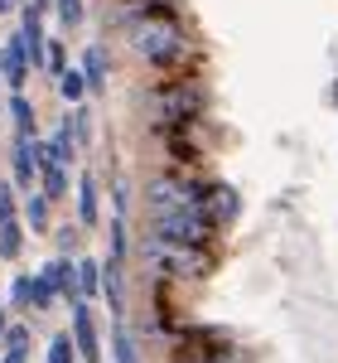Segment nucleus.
<instances>
[{
  "mask_svg": "<svg viewBox=\"0 0 338 363\" xmlns=\"http://www.w3.org/2000/svg\"><path fill=\"white\" fill-rule=\"evenodd\" d=\"M198 116H203V92L189 78L165 83L155 92V126H194Z\"/></svg>",
  "mask_w": 338,
  "mask_h": 363,
  "instance_id": "nucleus-3",
  "label": "nucleus"
},
{
  "mask_svg": "<svg viewBox=\"0 0 338 363\" xmlns=\"http://www.w3.org/2000/svg\"><path fill=\"white\" fill-rule=\"evenodd\" d=\"M49 363H73V339L58 335L54 344H49Z\"/></svg>",
  "mask_w": 338,
  "mask_h": 363,
  "instance_id": "nucleus-21",
  "label": "nucleus"
},
{
  "mask_svg": "<svg viewBox=\"0 0 338 363\" xmlns=\"http://www.w3.org/2000/svg\"><path fill=\"white\" fill-rule=\"evenodd\" d=\"M334 92H338V87H334Z\"/></svg>",
  "mask_w": 338,
  "mask_h": 363,
  "instance_id": "nucleus-30",
  "label": "nucleus"
},
{
  "mask_svg": "<svg viewBox=\"0 0 338 363\" xmlns=\"http://www.w3.org/2000/svg\"><path fill=\"white\" fill-rule=\"evenodd\" d=\"M121 257H126V223L112 218V262H121Z\"/></svg>",
  "mask_w": 338,
  "mask_h": 363,
  "instance_id": "nucleus-23",
  "label": "nucleus"
},
{
  "mask_svg": "<svg viewBox=\"0 0 338 363\" xmlns=\"http://www.w3.org/2000/svg\"><path fill=\"white\" fill-rule=\"evenodd\" d=\"M54 281H49V272H39V277H34V310H44V306H54Z\"/></svg>",
  "mask_w": 338,
  "mask_h": 363,
  "instance_id": "nucleus-17",
  "label": "nucleus"
},
{
  "mask_svg": "<svg viewBox=\"0 0 338 363\" xmlns=\"http://www.w3.org/2000/svg\"><path fill=\"white\" fill-rule=\"evenodd\" d=\"M160 136L169 140V150H174L179 160H194L198 155V131L194 126H160Z\"/></svg>",
  "mask_w": 338,
  "mask_h": 363,
  "instance_id": "nucleus-7",
  "label": "nucleus"
},
{
  "mask_svg": "<svg viewBox=\"0 0 338 363\" xmlns=\"http://www.w3.org/2000/svg\"><path fill=\"white\" fill-rule=\"evenodd\" d=\"M78 218H83V223H97V179H92V174L78 184Z\"/></svg>",
  "mask_w": 338,
  "mask_h": 363,
  "instance_id": "nucleus-10",
  "label": "nucleus"
},
{
  "mask_svg": "<svg viewBox=\"0 0 338 363\" xmlns=\"http://www.w3.org/2000/svg\"><path fill=\"white\" fill-rule=\"evenodd\" d=\"M107 306H112V310L126 306V301H121V262H112V267H107Z\"/></svg>",
  "mask_w": 338,
  "mask_h": 363,
  "instance_id": "nucleus-18",
  "label": "nucleus"
},
{
  "mask_svg": "<svg viewBox=\"0 0 338 363\" xmlns=\"http://www.w3.org/2000/svg\"><path fill=\"white\" fill-rule=\"evenodd\" d=\"M73 272H78V281H73V286H78V301H87V296H97V267H92V262H83V267H73Z\"/></svg>",
  "mask_w": 338,
  "mask_h": 363,
  "instance_id": "nucleus-14",
  "label": "nucleus"
},
{
  "mask_svg": "<svg viewBox=\"0 0 338 363\" xmlns=\"http://www.w3.org/2000/svg\"><path fill=\"white\" fill-rule=\"evenodd\" d=\"M112 349H116V363H141V359H136V344H131L126 335H116Z\"/></svg>",
  "mask_w": 338,
  "mask_h": 363,
  "instance_id": "nucleus-24",
  "label": "nucleus"
},
{
  "mask_svg": "<svg viewBox=\"0 0 338 363\" xmlns=\"http://www.w3.org/2000/svg\"><path fill=\"white\" fill-rule=\"evenodd\" d=\"M39 169H44V199L68 194V174H63V165H39Z\"/></svg>",
  "mask_w": 338,
  "mask_h": 363,
  "instance_id": "nucleus-13",
  "label": "nucleus"
},
{
  "mask_svg": "<svg viewBox=\"0 0 338 363\" xmlns=\"http://www.w3.org/2000/svg\"><path fill=\"white\" fill-rule=\"evenodd\" d=\"M0 335H5V310H0Z\"/></svg>",
  "mask_w": 338,
  "mask_h": 363,
  "instance_id": "nucleus-29",
  "label": "nucleus"
},
{
  "mask_svg": "<svg viewBox=\"0 0 338 363\" xmlns=\"http://www.w3.org/2000/svg\"><path fill=\"white\" fill-rule=\"evenodd\" d=\"M34 136H20L15 140V179L20 184H34V169H39V155H34Z\"/></svg>",
  "mask_w": 338,
  "mask_h": 363,
  "instance_id": "nucleus-9",
  "label": "nucleus"
},
{
  "mask_svg": "<svg viewBox=\"0 0 338 363\" xmlns=\"http://www.w3.org/2000/svg\"><path fill=\"white\" fill-rule=\"evenodd\" d=\"M10 116H15V131L20 136H34V107H29V97H10Z\"/></svg>",
  "mask_w": 338,
  "mask_h": 363,
  "instance_id": "nucleus-11",
  "label": "nucleus"
},
{
  "mask_svg": "<svg viewBox=\"0 0 338 363\" xmlns=\"http://www.w3.org/2000/svg\"><path fill=\"white\" fill-rule=\"evenodd\" d=\"M10 5H15V0H0V10H10Z\"/></svg>",
  "mask_w": 338,
  "mask_h": 363,
  "instance_id": "nucleus-28",
  "label": "nucleus"
},
{
  "mask_svg": "<svg viewBox=\"0 0 338 363\" xmlns=\"http://www.w3.org/2000/svg\"><path fill=\"white\" fill-rule=\"evenodd\" d=\"M0 363H25V354H5V359H0Z\"/></svg>",
  "mask_w": 338,
  "mask_h": 363,
  "instance_id": "nucleus-27",
  "label": "nucleus"
},
{
  "mask_svg": "<svg viewBox=\"0 0 338 363\" xmlns=\"http://www.w3.org/2000/svg\"><path fill=\"white\" fill-rule=\"evenodd\" d=\"M58 5V20H63V25H78V20H83V0H54Z\"/></svg>",
  "mask_w": 338,
  "mask_h": 363,
  "instance_id": "nucleus-22",
  "label": "nucleus"
},
{
  "mask_svg": "<svg viewBox=\"0 0 338 363\" xmlns=\"http://www.w3.org/2000/svg\"><path fill=\"white\" fill-rule=\"evenodd\" d=\"M145 257L160 262L165 272H174V277H208V272H213V257H208V252L169 247V242H150V238H145Z\"/></svg>",
  "mask_w": 338,
  "mask_h": 363,
  "instance_id": "nucleus-4",
  "label": "nucleus"
},
{
  "mask_svg": "<svg viewBox=\"0 0 338 363\" xmlns=\"http://www.w3.org/2000/svg\"><path fill=\"white\" fill-rule=\"evenodd\" d=\"M73 339H78V354H83L87 363H97L102 344H97V330H92V315H87V306H83V301L73 306Z\"/></svg>",
  "mask_w": 338,
  "mask_h": 363,
  "instance_id": "nucleus-6",
  "label": "nucleus"
},
{
  "mask_svg": "<svg viewBox=\"0 0 338 363\" xmlns=\"http://www.w3.org/2000/svg\"><path fill=\"white\" fill-rule=\"evenodd\" d=\"M25 223L34 228V233H44V228H49V199H44V194H29V203H25Z\"/></svg>",
  "mask_w": 338,
  "mask_h": 363,
  "instance_id": "nucleus-12",
  "label": "nucleus"
},
{
  "mask_svg": "<svg viewBox=\"0 0 338 363\" xmlns=\"http://www.w3.org/2000/svg\"><path fill=\"white\" fill-rule=\"evenodd\" d=\"M198 199H203V184H194V179H174V174H160V179L150 184V203H155V213L198 208Z\"/></svg>",
  "mask_w": 338,
  "mask_h": 363,
  "instance_id": "nucleus-5",
  "label": "nucleus"
},
{
  "mask_svg": "<svg viewBox=\"0 0 338 363\" xmlns=\"http://www.w3.org/2000/svg\"><path fill=\"white\" fill-rule=\"evenodd\" d=\"M58 92H63L68 102H78V97L87 92V87H83V73H78V68H63V73H58Z\"/></svg>",
  "mask_w": 338,
  "mask_h": 363,
  "instance_id": "nucleus-15",
  "label": "nucleus"
},
{
  "mask_svg": "<svg viewBox=\"0 0 338 363\" xmlns=\"http://www.w3.org/2000/svg\"><path fill=\"white\" fill-rule=\"evenodd\" d=\"M131 44H136V54L150 58V63H160V68H184L189 63V44H184V34L174 25H160V20H145V25L131 29Z\"/></svg>",
  "mask_w": 338,
  "mask_h": 363,
  "instance_id": "nucleus-1",
  "label": "nucleus"
},
{
  "mask_svg": "<svg viewBox=\"0 0 338 363\" xmlns=\"http://www.w3.org/2000/svg\"><path fill=\"white\" fill-rule=\"evenodd\" d=\"M213 238V223L198 208H179V213H155L150 223V242H169V247H194L203 252Z\"/></svg>",
  "mask_w": 338,
  "mask_h": 363,
  "instance_id": "nucleus-2",
  "label": "nucleus"
},
{
  "mask_svg": "<svg viewBox=\"0 0 338 363\" xmlns=\"http://www.w3.org/2000/svg\"><path fill=\"white\" fill-rule=\"evenodd\" d=\"M83 87H92V92H102V87H107V49H102V44H92V49H87L83 54Z\"/></svg>",
  "mask_w": 338,
  "mask_h": 363,
  "instance_id": "nucleus-8",
  "label": "nucleus"
},
{
  "mask_svg": "<svg viewBox=\"0 0 338 363\" xmlns=\"http://www.w3.org/2000/svg\"><path fill=\"white\" fill-rule=\"evenodd\" d=\"M10 301L15 306H34V277H15V286H10Z\"/></svg>",
  "mask_w": 338,
  "mask_h": 363,
  "instance_id": "nucleus-19",
  "label": "nucleus"
},
{
  "mask_svg": "<svg viewBox=\"0 0 338 363\" xmlns=\"http://www.w3.org/2000/svg\"><path fill=\"white\" fill-rule=\"evenodd\" d=\"M29 349V330L25 325H10V330H5V354H25Z\"/></svg>",
  "mask_w": 338,
  "mask_h": 363,
  "instance_id": "nucleus-20",
  "label": "nucleus"
},
{
  "mask_svg": "<svg viewBox=\"0 0 338 363\" xmlns=\"http://www.w3.org/2000/svg\"><path fill=\"white\" fill-rule=\"evenodd\" d=\"M44 63H49V73H63V68H68V58H63L58 44H44Z\"/></svg>",
  "mask_w": 338,
  "mask_h": 363,
  "instance_id": "nucleus-25",
  "label": "nucleus"
},
{
  "mask_svg": "<svg viewBox=\"0 0 338 363\" xmlns=\"http://www.w3.org/2000/svg\"><path fill=\"white\" fill-rule=\"evenodd\" d=\"M0 257H20V223H0Z\"/></svg>",
  "mask_w": 338,
  "mask_h": 363,
  "instance_id": "nucleus-16",
  "label": "nucleus"
},
{
  "mask_svg": "<svg viewBox=\"0 0 338 363\" xmlns=\"http://www.w3.org/2000/svg\"><path fill=\"white\" fill-rule=\"evenodd\" d=\"M15 218V199H10V184H0V223Z\"/></svg>",
  "mask_w": 338,
  "mask_h": 363,
  "instance_id": "nucleus-26",
  "label": "nucleus"
}]
</instances>
